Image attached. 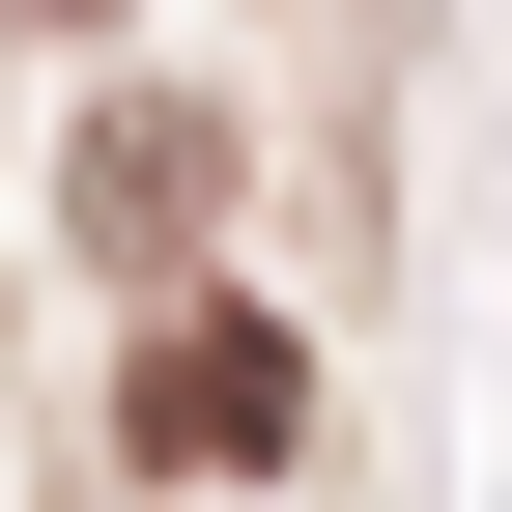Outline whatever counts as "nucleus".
<instances>
[{"instance_id":"1","label":"nucleus","mask_w":512,"mask_h":512,"mask_svg":"<svg viewBox=\"0 0 512 512\" xmlns=\"http://www.w3.org/2000/svg\"><path fill=\"white\" fill-rule=\"evenodd\" d=\"M114 427H143L171 484H228V456H285V427H313V342L200 285V313H143V399H114Z\"/></svg>"},{"instance_id":"2","label":"nucleus","mask_w":512,"mask_h":512,"mask_svg":"<svg viewBox=\"0 0 512 512\" xmlns=\"http://www.w3.org/2000/svg\"><path fill=\"white\" fill-rule=\"evenodd\" d=\"M86 200H114V228H143V256H171V228H200V200H228V143H200V114H114V143H86Z\"/></svg>"}]
</instances>
